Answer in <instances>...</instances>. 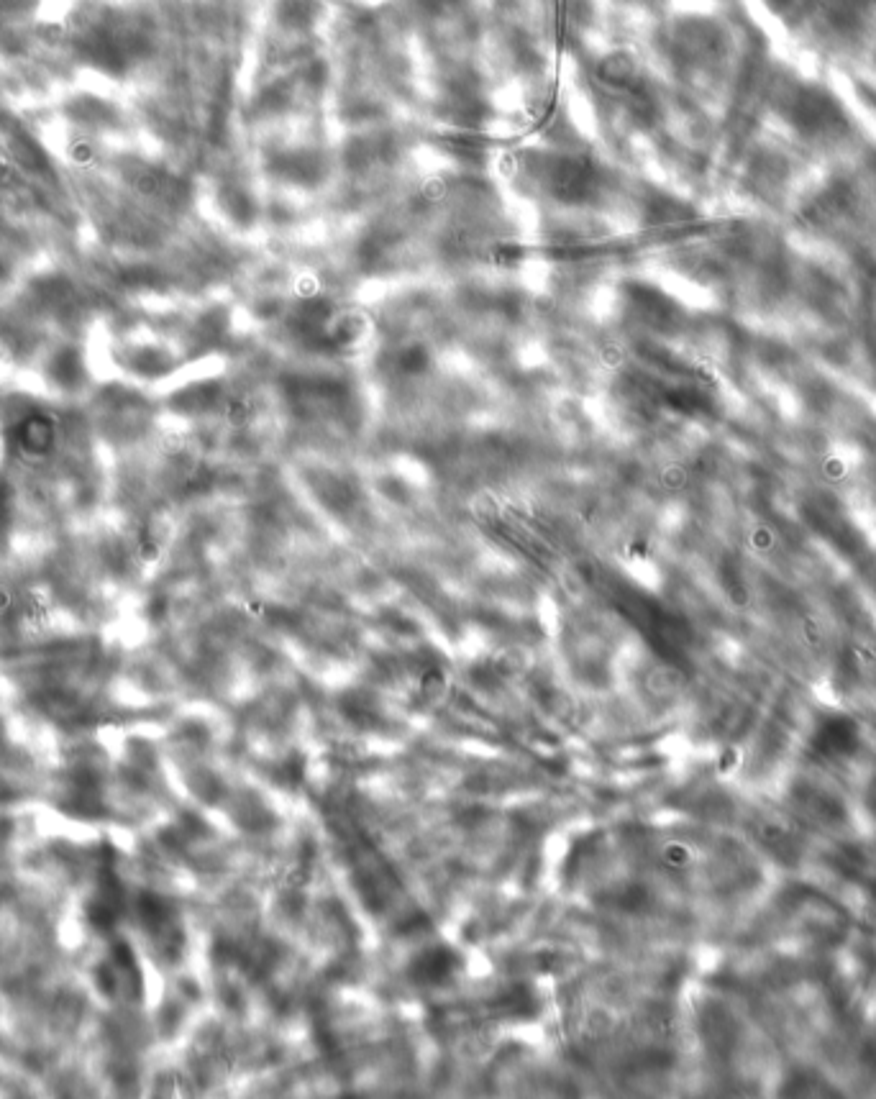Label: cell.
I'll return each mask as SVG.
<instances>
[{
  "instance_id": "obj_1",
  "label": "cell",
  "mask_w": 876,
  "mask_h": 1099,
  "mask_svg": "<svg viewBox=\"0 0 876 1099\" xmlns=\"http://www.w3.org/2000/svg\"><path fill=\"white\" fill-rule=\"evenodd\" d=\"M838 121L836 106L825 98L823 93H802L795 106V123L805 134H818V131L830 129Z\"/></svg>"
},
{
  "instance_id": "obj_2",
  "label": "cell",
  "mask_w": 876,
  "mask_h": 1099,
  "mask_svg": "<svg viewBox=\"0 0 876 1099\" xmlns=\"http://www.w3.org/2000/svg\"><path fill=\"white\" fill-rule=\"evenodd\" d=\"M310 16V6L305 3V0H290V3H285L282 6V18H285L287 24H295V21H303V18Z\"/></svg>"
}]
</instances>
